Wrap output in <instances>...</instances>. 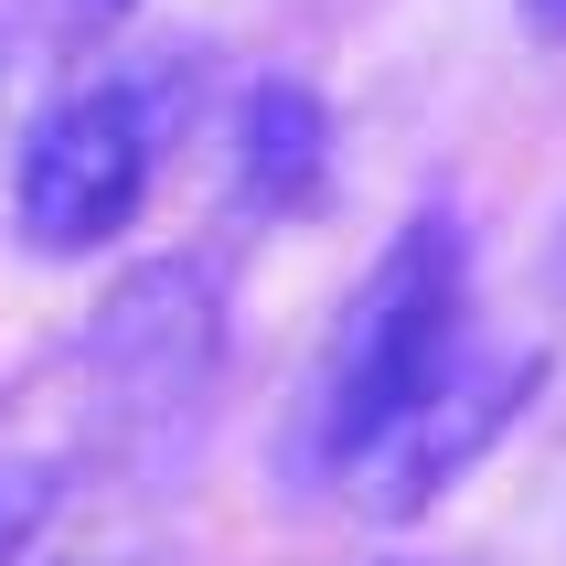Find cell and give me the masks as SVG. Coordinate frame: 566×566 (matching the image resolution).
Here are the masks:
<instances>
[{
    "mask_svg": "<svg viewBox=\"0 0 566 566\" xmlns=\"http://www.w3.org/2000/svg\"><path fill=\"white\" fill-rule=\"evenodd\" d=\"M524 22H535L545 43H566V0H524Z\"/></svg>",
    "mask_w": 566,
    "mask_h": 566,
    "instance_id": "9c48e42d",
    "label": "cell"
},
{
    "mask_svg": "<svg viewBox=\"0 0 566 566\" xmlns=\"http://www.w3.org/2000/svg\"><path fill=\"white\" fill-rule=\"evenodd\" d=\"M54 566H171L160 545H96V556H54Z\"/></svg>",
    "mask_w": 566,
    "mask_h": 566,
    "instance_id": "52a82bcc",
    "label": "cell"
},
{
    "mask_svg": "<svg viewBox=\"0 0 566 566\" xmlns=\"http://www.w3.org/2000/svg\"><path fill=\"white\" fill-rule=\"evenodd\" d=\"M160 171V96L139 75H86L32 107L11 150V235L32 256H107L139 224Z\"/></svg>",
    "mask_w": 566,
    "mask_h": 566,
    "instance_id": "7a4b0ae2",
    "label": "cell"
},
{
    "mask_svg": "<svg viewBox=\"0 0 566 566\" xmlns=\"http://www.w3.org/2000/svg\"><path fill=\"white\" fill-rule=\"evenodd\" d=\"M385 566H417V556H385Z\"/></svg>",
    "mask_w": 566,
    "mask_h": 566,
    "instance_id": "8fae6325",
    "label": "cell"
},
{
    "mask_svg": "<svg viewBox=\"0 0 566 566\" xmlns=\"http://www.w3.org/2000/svg\"><path fill=\"white\" fill-rule=\"evenodd\" d=\"M214 343H224V289L203 256H160L107 300L96 321V364L118 385V417L139 428H182L214 385Z\"/></svg>",
    "mask_w": 566,
    "mask_h": 566,
    "instance_id": "277c9868",
    "label": "cell"
},
{
    "mask_svg": "<svg viewBox=\"0 0 566 566\" xmlns=\"http://www.w3.org/2000/svg\"><path fill=\"white\" fill-rule=\"evenodd\" d=\"M471 353V224L428 203L385 235V256L364 268V289L343 300L332 343L311 364L300 396V481L343 492L396 428H407Z\"/></svg>",
    "mask_w": 566,
    "mask_h": 566,
    "instance_id": "6da1fadb",
    "label": "cell"
},
{
    "mask_svg": "<svg viewBox=\"0 0 566 566\" xmlns=\"http://www.w3.org/2000/svg\"><path fill=\"white\" fill-rule=\"evenodd\" d=\"M224 160H235L247 214H311L321 182H332V107L300 75H256L224 118Z\"/></svg>",
    "mask_w": 566,
    "mask_h": 566,
    "instance_id": "5b68a950",
    "label": "cell"
},
{
    "mask_svg": "<svg viewBox=\"0 0 566 566\" xmlns=\"http://www.w3.org/2000/svg\"><path fill=\"white\" fill-rule=\"evenodd\" d=\"M64 22H128V11H139V0H54Z\"/></svg>",
    "mask_w": 566,
    "mask_h": 566,
    "instance_id": "ba28073f",
    "label": "cell"
},
{
    "mask_svg": "<svg viewBox=\"0 0 566 566\" xmlns=\"http://www.w3.org/2000/svg\"><path fill=\"white\" fill-rule=\"evenodd\" d=\"M43 513H54V471H32V460H0V566H22V556H32Z\"/></svg>",
    "mask_w": 566,
    "mask_h": 566,
    "instance_id": "8992f818",
    "label": "cell"
},
{
    "mask_svg": "<svg viewBox=\"0 0 566 566\" xmlns=\"http://www.w3.org/2000/svg\"><path fill=\"white\" fill-rule=\"evenodd\" d=\"M535 385H545V353H460V375L428 396V407L396 428V439L364 460V471L343 481L364 513H385V524H407V513H428V503H449L460 481L492 460V449L524 428V407H535Z\"/></svg>",
    "mask_w": 566,
    "mask_h": 566,
    "instance_id": "3957f363",
    "label": "cell"
},
{
    "mask_svg": "<svg viewBox=\"0 0 566 566\" xmlns=\"http://www.w3.org/2000/svg\"><path fill=\"white\" fill-rule=\"evenodd\" d=\"M0 64H11V32H0Z\"/></svg>",
    "mask_w": 566,
    "mask_h": 566,
    "instance_id": "30bf717a",
    "label": "cell"
}]
</instances>
